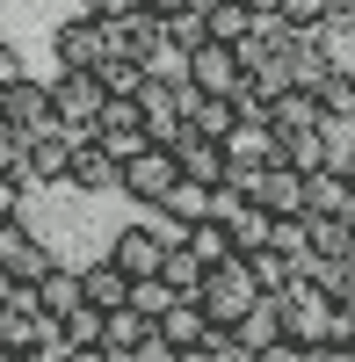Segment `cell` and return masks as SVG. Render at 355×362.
Here are the masks:
<instances>
[{
  "label": "cell",
  "mask_w": 355,
  "mask_h": 362,
  "mask_svg": "<svg viewBox=\"0 0 355 362\" xmlns=\"http://www.w3.org/2000/svg\"><path fill=\"white\" fill-rule=\"evenodd\" d=\"M66 189H80V196H124V160H109L95 138L87 145H73V181Z\"/></svg>",
  "instance_id": "cell-12"
},
{
  "label": "cell",
  "mask_w": 355,
  "mask_h": 362,
  "mask_svg": "<svg viewBox=\"0 0 355 362\" xmlns=\"http://www.w3.org/2000/svg\"><path fill=\"white\" fill-rule=\"evenodd\" d=\"M44 341H58V319L37 312V283H22L15 305H0V355H37Z\"/></svg>",
  "instance_id": "cell-4"
},
{
  "label": "cell",
  "mask_w": 355,
  "mask_h": 362,
  "mask_svg": "<svg viewBox=\"0 0 355 362\" xmlns=\"http://www.w3.org/2000/svg\"><path fill=\"white\" fill-rule=\"evenodd\" d=\"M174 153H182V174H189V181H211V189H225V174H232L225 138H196V131H182V138H174Z\"/></svg>",
  "instance_id": "cell-14"
},
{
  "label": "cell",
  "mask_w": 355,
  "mask_h": 362,
  "mask_svg": "<svg viewBox=\"0 0 355 362\" xmlns=\"http://www.w3.org/2000/svg\"><path fill=\"white\" fill-rule=\"evenodd\" d=\"M167 254H174V247H167V239H160L153 225H145V218H131L124 232L109 239V261L124 268L131 283H153V276H167Z\"/></svg>",
  "instance_id": "cell-6"
},
{
  "label": "cell",
  "mask_w": 355,
  "mask_h": 362,
  "mask_svg": "<svg viewBox=\"0 0 355 362\" xmlns=\"http://www.w3.org/2000/svg\"><path fill=\"white\" fill-rule=\"evenodd\" d=\"M80 297H87L95 312H124V305H131V276L102 254V261H87V268H80Z\"/></svg>",
  "instance_id": "cell-15"
},
{
  "label": "cell",
  "mask_w": 355,
  "mask_h": 362,
  "mask_svg": "<svg viewBox=\"0 0 355 362\" xmlns=\"http://www.w3.org/2000/svg\"><path fill=\"white\" fill-rule=\"evenodd\" d=\"M22 80H29V66H22V51H15V44H0V95H15Z\"/></svg>",
  "instance_id": "cell-27"
},
{
  "label": "cell",
  "mask_w": 355,
  "mask_h": 362,
  "mask_svg": "<svg viewBox=\"0 0 355 362\" xmlns=\"http://www.w3.org/2000/svg\"><path fill=\"white\" fill-rule=\"evenodd\" d=\"M145 341H160V319H145L138 305L109 312V334H102V348H109V355H138Z\"/></svg>",
  "instance_id": "cell-20"
},
{
  "label": "cell",
  "mask_w": 355,
  "mask_h": 362,
  "mask_svg": "<svg viewBox=\"0 0 355 362\" xmlns=\"http://www.w3.org/2000/svg\"><path fill=\"white\" fill-rule=\"evenodd\" d=\"M22 167H29V138H22V131H8V124H0V174H8V181H29Z\"/></svg>",
  "instance_id": "cell-26"
},
{
  "label": "cell",
  "mask_w": 355,
  "mask_h": 362,
  "mask_svg": "<svg viewBox=\"0 0 355 362\" xmlns=\"http://www.w3.org/2000/svg\"><path fill=\"white\" fill-rule=\"evenodd\" d=\"M22 196H29V181H8V174H0V225L22 218Z\"/></svg>",
  "instance_id": "cell-28"
},
{
  "label": "cell",
  "mask_w": 355,
  "mask_h": 362,
  "mask_svg": "<svg viewBox=\"0 0 355 362\" xmlns=\"http://www.w3.org/2000/svg\"><path fill=\"white\" fill-rule=\"evenodd\" d=\"M196 305H203V319H211L218 334H232V326H240V319L261 305V290H254V276H247V261L232 254L225 268H211V276H203V297H196Z\"/></svg>",
  "instance_id": "cell-1"
},
{
  "label": "cell",
  "mask_w": 355,
  "mask_h": 362,
  "mask_svg": "<svg viewBox=\"0 0 355 362\" xmlns=\"http://www.w3.org/2000/svg\"><path fill=\"white\" fill-rule=\"evenodd\" d=\"M312 362H355V341H341V348H312Z\"/></svg>",
  "instance_id": "cell-30"
},
{
  "label": "cell",
  "mask_w": 355,
  "mask_h": 362,
  "mask_svg": "<svg viewBox=\"0 0 355 362\" xmlns=\"http://www.w3.org/2000/svg\"><path fill=\"white\" fill-rule=\"evenodd\" d=\"M0 268H8L15 283H44L51 268H58V254H51L44 239H37V232H29V225L15 218V225H0Z\"/></svg>",
  "instance_id": "cell-9"
},
{
  "label": "cell",
  "mask_w": 355,
  "mask_h": 362,
  "mask_svg": "<svg viewBox=\"0 0 355 362\" xmlns=\"http://www.w3.org/2000/svg\"><path fill=\"white\" fill-rule=\"evenodd\" d=\"M131 305H138L145 319H167L174 305H182V290H174L167 276H153V283H131Z\"/></svg>",
  "instance_id": "cell-23"
},
{
  "label": "cell",
  "mask_w": 355,
  "mask_h": 362,
  "mask_svg": "<svg viewBox=\"0 0 355 362\" xmlns=\"http://www.w3.org/2000/svg\"><path fill=\"white\" fill-rule=\"evenodd\" d=\"M51 58H58V73H95L102 58H109V29L87 22V15H66V22L51 29Z\"/></svg>",
  "instance_id": "cell-7"
},
{
  "label": "cell",
  "mask_w": 355,
  "mask_h": 362,
  "mask_svg": "<svg viewBox=\"0 0 355 362\" xmlns=\"http://www.w3.org/2000/svg\"><path fill=\"white\" fill-rule=\"evenodd\" d=\"M240 261H247V276H254V290H261V297H283L290 283H298V261L276 254V247H254V254H240Z\"/></svg>",
  "instance_id": "cell-21"
},
{
  "label": "cell",
  "mask_w": 355,
  "mask_h": 362,
  "mask_svg": "<svg viewBox=\"0 0 355 362\" xmlns=\"http://www.w3.org/2000/svg\"><path fill=\"white\" fill-rule=\"evenodd\" d=\"M203 276H211V268H203L196 254H182V247H174V254H167V283H174V290H182V297H203Z\"/></svg>",
  "instance_id": "cell-24"
},
{
  "label": "cell",
  "mask_w": 355,
  "mask_h": 362,
  "mask_svg": "<svg viewBox=\"0 0 355 362\" xmlns=\"http://www.w3.org/2000/svg\"><path fill=\"white\" fill-rule=\"evenodd\" d=\"M73 362H116L109 348H73Z\"/></svg>",
  "instance_id": "cell-32"
},
{
  "label": "cell",
  "mask_w": 355,
  "mask_h": 362,
  "mask_svg": "<svg viewBox=\"0 0 355 362\" xmlns=\"http://www.w3.org/2000/svg\"><path fill=\"white\" fill-rule=\"evenodd\" d=\"M218 218H225V232H232V254H254V247H269V239H276V218H269L261 203H247V196H225Z\"/></svg>",
  "instance_id": "cell-13"
},
{
  "label": "cell",
  "mask_w": 355,
  "mask_h": 362,
  "mask_svg": "<svg viewBox=\"0 0 355 362\" xmlns=\"http://www.w3.org/2000/svg\"><path fill=\"white\" fill-rule=\"evenodd\" d=\"M80 305H87V297H80V268H51V276L37 283V312H44V319H58V326H66Z\"/></svg>",
  "instance_id": "cell-19"
},
{
  "label": "cell",
  "mask_w": 355,
  "mask_h": 362,
  "mask_svg": "<svg viewBox=\"0 0 355 362\" xmlns=\"http://www.w3.org/2000/svg\"><path fill=\"white\" fill-rule=\"evenodd\" d=\"M160 210H167L174 225H203V218H218V210H225V189H211V181H189V174H182V189H174Z\"/></svg>",
  "instance_id": "cell-17"
},
{
  "label": "cell",
  "mask_w": 355,
  "mask_h": 362,
  "mask_svg": "<svg viewBox=\"0 0 355 362\" xmlns=\"http://www.w3.org/2000/svg\"><path fill=\"white\" fill-rule=\"evenodd\" d=\"M174 189H182V153H174V145H153V153H138V160L124 167V196H131L138 210H160Z\"/></svg>",
  "instance_id": "cell-3"
},
{
  "label": "cell",
  "mask_w": 355,
  "mask_h": 362,
  "mask_svg": "<svg viewBox=\"0 0 355 362\" xmlns=\"http://www.w3.org/2000/svg\"><path fill=\"white\" fill-rule=\"evenodd\" d=\"M182 254H196L203 268H225V261H232V232H225V218H203V225H189Z\"/></svg>",
  "instance_id": "cell-22"
},
{
  "label": "cell",
  "mask_w": 355,
  "mask_h": 362,
  "mask_svg": "<svg viewBox=\"0 0 355 362\" xmlns=\"http://www.w3.org/2000/svg\"><path fill=\"white\" fill-rule=\"evenodd\" d=\"M211 334H218V326L203 319L196 297H182V305L160 319V341H167V348H182V355H203V348H211Z\"/></svg>",
  "instance_id": "cell-16"
},
{
  "label": "cell",
  "mask_w": 355,
  "mask_h": 362,
  "mask_svg": "<svg viewBox=\"0 0 355 362\" xmlns=\"http://www.w3.org/2000/svg\"><path fill=\"white\" fill-rule=\"evenodd\" d=\"M145 8H160V15H189V8H203V0H145Z\"/></svg>",
  "instance_id": "cell-31"
},
{
  "label": "cell",
  "mask_w": 355,
  "mask_h": 362,
  "mask_svg": "<svg viewBox=\"0 0 355 362\" xmlns=\"http://www.w3.org/2000/svg\"><path fill=\"white\" fill-rule=\"evenodd\" d=\"M0 116H8V131H22V138H37V131H58V102H51V80H37L29 73L15 95H0Z\"/></svg>",
  "instance_id": "cell-10"
},
{
  "label": "cell",
  "mask_w": 355,
  "mask_h": 362,
  "mask_svg": "<svg viewBox=\"0 0 355 362\" xmlns=\"http://www.w3.org/2000/svg\"><path fill=\"white\" fill-rule=\"evenodd\" d=\"M22 174H29V189H66V181H73V138L66 131H37Z\"/></svg>",
  "instance_id": "cell-11"
},
{
  "label": "cell",
  "mask_w": 355,
  "mask_h": 362,
  "mask_svg": "<svg viewBox=\"0 0 355 362\" xmlns=\"http://www.w3.org/2000/svg\"><path fill=\"white\" fill-rule=\"evenodd\" d=\"M232 334H240L254 355H261V348H276V341H290V312H283V297H261V305H254L240 326H232Z\"/></svg>",
  "instance_id": "cell-18"
},
{
  "label": "cell",
  "mask_w": 355,
  "mask_h": 362,
  "mask_svg": "<svg viewBox=\"0 0 355 362\" xmlns=\"http://www.w3.org/2000/svg\"><path fill=\"white\" fill-rule=\"evenodd\" d=\"M51 102H58V131L73 145H87L95 116L109 109V87H102V73H51Z\"/></svg>",
  "instance_id": "cell-2"
},
{
  "label": "cell",
  "mask_w": 355,
  "mask_h": 362,
  "mask_svg": "<svg viewBox=\"0 0 355 362\" xmlns=\"http://www.w3.org/2000/svg\"><path fill=\"white\" fill-rule=\"evenodd\" d=\"M22 362H73V341H66V326H58V341H44L37 355H22Z\"/></svg>",
  "instance_id": "cell-29"
},
{
  "label": "cell",
  "mask_w": 355,
  "mask_h": 362,
  "mask_svg": "<svg viewBox=\"0 0 355 362\" xmlns=\"http://www.w3.org/2000/svg\"><path fill=\"white\" fill-rule=\"evenodd\" d=\"M95 145H102L109 160H124V167H131L138 153H153L160 138H153V124H145V109H138V102H109V109L95 116Z\"/></svg>",
  "instance_id": "cell-5"
},
{
  "label": "cell",
  "mask_w": 355,
  "mask_h": 362,
  "mask_svg": "<svg viewBox=\"0 0 355 362\" xmlns=\"http://www.w3.org/2000/svg\"><path fill=\"white\" fill-rule=\"evenodd\" d=\"M102 334H109V312H95V305H80V312L66 319V341H73V348H102Z\"/></svg>",
  "instance_id": "cell-25"
},
{
  "label": "cell",
  "mask_w": 355,
  "mask_h": 362,
  "mask_svg": "<svg viewBox=\"0 0 355 362\" xmlns=\"http://www.w3.org/2000/svg\"><path fill=\"white\" fill-rule=\"evenodd\" d=\"M189 87L196 95H240L247 87V51L240 44H203L189 58Z\"/></svg>",
  "instance_id": "cell-8"
}]
</instances>
